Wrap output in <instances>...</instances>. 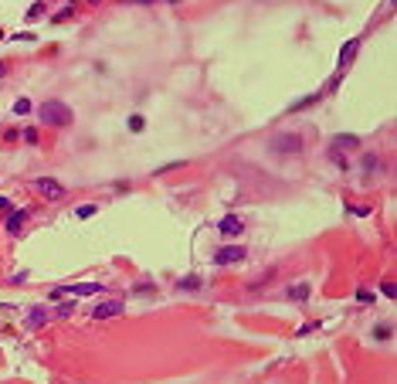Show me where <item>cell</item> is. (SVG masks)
I'll return each instance as SVG.
<instances>
[{
	"label": "cell",
	"mask_w": 397,
	"mask_h": 384,
	"mask_svg": "<svg viewBox=\"0 0 397 384\" xmlns=\"http://www.w3.org/2000/svg\"><path fill=\"white\" fill-rule=\"evenodd\" d=\"M38 116H41V123H44V126H68V123H72V109H68L65 102H58V99L41 102Z\"/></svg>",
	"instance_id": "1"
},
{
	"label": "cell",
	"mask_w": 397,
	"mask_h": 384,
	"mask_svg": "<svg viewBox=\"0 0 397 384\" xmlns=\"http://www.w3.org/2000/svg\"><path fill=\"white\" fill-rule=\"evenodd\" d=\"M102 292V282H75V286H61L51 292V299L58 296H99Z\"/></svg>",
	"instance_id": "2"
},
{
	"label": "cell",
	"mask_w": 397,
	"mask_h": 384,
	"mask_svg": "<svg viewBox=\"0 0 397 384\" xmlns=\"http://www.w3.org/2000/svg\"><path fill=\"white\" fill-rule=\"evenodd\" d=\"M34 187H38V194L44 197V201H61V197H65V187L58 184L55 177H41Z\"/></svg>",
	"instance_id": "3"
},
{
	"label": "cell",
	"mask_w": 397,
	"mask_h": 384,
	"mask_svg": "<svg viewBox=\"0 0 397 384\" xmlns=\"http://www.w3.org/2000/svg\"><path fill=\"white\" fill-rule=\"evenodd\" d=\"M272 150H275V153H299V150H302V139L296 133L275 136V139H272Z\"/></svg>",
	"instance_id": "4"
},
{
	"label": "cell",
	"mask_w": 397,
	"mask_h": 384,
	"mask_svg": "<svg viewBox=\"0 0 397 384\" xmlns=\"http://www.w3.org/2000/svg\"><path fill=\"white\" fill-rule=\"evenodd\" d=\"M119 313H122V303H119V299H105V303H99V306L92 309V320H112Z\"/></svg>",
	"instance_id": "5"
},
{
	"label": "cell",
	"mask_w": 397,
	"mask_h": 384,
	"mask_svg": "<svg viewBox=\"0 0 397 384\" xmlns=\"http://www.w3.org/2000/svg\"><path fill=\"white\" fill-rule=\"evenodd\" d=\"M241 258H245V249H241V245L221 249L217 255H214V262H217V265H231V262H241Z\"/></svg>",
	"instance_id": "6"
},
{
	"label": "cell",
	"mask_w": 397,
	"mask_h": 384,
	"mask_svg": "<svg viewBox=\"0 0 397 384\" xmlns=\"http://www.w3.org/2000/svg\"><path fill=\"white\" fill-rule=\"evenodd\" d=\"M24 221H27V208H20V211H10L7 214V221H3V228L10 231V235H17L24 228Z\"/></svg>",
	"instance_id": "7"
},
{
	"label": "cell",
	"mask_w": 397,
	"mask_h": 384,
	"mask_svg": "<svg viewBox=\"0 0 397 384\" xmlns=\"http://www.w3.org/2000/svg\"><path fill=\"white\" fill-rule=\"evenodd\" d=\"M241 228H245V225H241V218H234V214H227L224 221H217V231H221V235H241Z\"/></svg>",
	"instance_id": "8"
},
{
	"label": "cell",
	"mask_w": 397,
	"mask_h": 384,
	"mask_svg": "<svg viewBox=\"0 0 397 384\" xmlns=\"http://www.w3.org/2000/svg\"><path fill=\"white\" fill-rule=\"evenodd\" d=\"M357 51H360V41H357V38L346 41V44L340 48V68H346V65L353 61V55H357Z\"/></svg>",
	"instance_id": "9"
},
{
	"label": "cell",
	"mask_w": 397,
	"mask_h": 384,
	"mask_svg": "<svg viewBox=\"0 0 397 384\" xmlns=\"http://www.w3.org/2000/svg\"><path fill=\"white\" fill-rule=\"evenodd\" d=\"M44 323H48V313H44L41 306H34L31 313H27V330H41Z\"/></svg>",
	"instance_id": "10"
},
{
	"label": "cell",
	"mask_w": 397,
	"mask_h": 384,
	"mask_svg": "<svg viewBox=\"0 0 397 384\" xmlns=\"http://www.w3.org/2000/svg\"><path fill=\"white\" fill-rule=\"evenodd\" d=\"M200 282H204L200 275H187V279H180V282H177V289H200Z\"/></svg>",
	"instance_id": "11"
},
{
	"label": "cell",
	"mask_w": 397,
	"mask_h": 384,
	"mask_svg": "<svg viewBox=\"0 0 397 384\" xmlns=\"http://www.w3.org/2000/svg\"><path fill=\"white\" fill-rule=\"evenodd\" d=\"M340 146H343V150L357 146V136H353V133H343V136H336V150H340Z\"/></svg>",
	"instance_id": "12"
},
{
	"label": "cell",
	"mask_w": 397,
	"mask_h": 384,
	"mask_svg": "<svg viewBox=\"0 0 397 384\" xmlns=\"http://www.w3.org/2000/svg\"><path fill=\"white\" fill-rule=\"evenodd\" d=\"M31 109H34V106H31V99H17V102H14V116H27Z\"/></svg>",
	"instance_id": "13"
},
{
	"label": "cell",
	"mask_w": 397,
	"mask_h": 384,
	"mask_svg": "<svg viewBox=\"0 0 397 384\" xmlns=\"http://www.w3.org/2000/svg\"><path fill=\"white\" fill-rule=\"evenodd\" d=\"M289 296L302 303V299H309V286H305V282H302V286H292V289H289Z\"/></svg>",
	"instance_id": "14"
},
{
	"label": "cell",
	"mask_w": 397,
	"mask_h": 384,
	"mask_svg": "<svg viewBox=\"0 0 397 384\" xmlns=\"http://www.w3.org/2000/svg\"><path fill=\"white\" fill-rule=\"evenodd\" d=\"M92 214H95V204H82L75 211V218H92Z\"/></svg>",
	"instance_id": "15"
},
{
	"label": "cell",
	"mask_w": 397,
	"mask_h": 384,
	"mask_svg": "<svg viewBox=\"0 0 397 384\" xmlns=\"http://www.w3.org/2000/svg\"><path fill=\"white\" fill-rule=\"evenodd\" d=\"M380 289H384V296H387V299H397V286H394V282H384Z\"/></svg>",
	"instance_id": "16"
},
{
	"label": "cell",
	"mask_w": 397,
	"mask_h": 384,
	"mask_svg": "<svg viewBox=\"0 0 397 384\" xmlns=\"http://www.w3.org/2000/svg\"><path fill=\"white\" fill-rule=\"evenodd\" d=\"M24 139H27V143H38V129H34V126H27V129H24Z\"/></svg>",
	"instance_id": "17"
},
{
	"label": "cell",
	"mask_w": 397,
	"mask_h": 384,
	"mask_svg": "<svg viewBox=\"0 0 397 384\" xmlns=\"http://www.w3.org/2000/svg\"><path fill=\"white\" fill-rule=\"evenodd\" d=\"M41 14H44V3H34V7H31V10H27V20L41 17Z\"/></svg>",
	"instance_id": "18"
},
{
	"label": "cell",
	"mask_w": 397,
	"mask_h": 384,
	"mask_svg": "<svg viewBox=\"0 0 397 384\" xmlns=\"http://www.w3.org/2000/svg\"><path fill=\"white\" fill-rule=\"evenodd\" d=\"M129 129H132V133H139V129H143V116H132V119H129Z\"/></svg>",
	"instance_id": "19"
},
{
	"label": "cell",
	"mask_w": 397,
	"mask_h": 384,
	"mask_svg": "<svg viewBox=\"0 0 397 384\" xmlns=\"http://www.w3.org/2000/svg\"><path fill=\"white\" fill-rule=\"evenodd\" d=\"M75 313V303H65V306H58V316H72Z\"/></svg>",
	"instance_id": "20"
},
{
	"label": "cell",
	"mask_w": 397,
	"mask_h": 384,
	"mask_svg": "<svg viewBox=\"0 0 397 384\" xmlns=\"http://www.w3.org/2000/svg\"><path fill=\"white\" fill-rule=\"evenodd\" d=\"M357 299H360V303H374V292H367V289H360V292H357Z\"/></svg>",
	"instance_id": "21"
},
{
	"label": "cell",
	"mask_w": 397,
	"mask_h": 384,
	"mask_svg": "<svg viewBox=\"0 0 397 384\" xmlns=\"http://www.w3.org/2000/svg\"><path fill=\"white\" fill-rule=\"evenodd\" d=\"M7 208H10V201H7V197H0V211H7Z\"/></svg>",
	"instance_id": "22"
},
{
	"label": "cell",
	"mask_w": 397,
	"mask_h": 384,
	"mask_svg": "<svg viewBox=\"0 0 397 384\" xmlns=\"http://www.w3.org/2000/svg\"><path fill=\"white\" fill-rule=\"evenodd\" d=\"M122 3H153V0H122Z\"/></svg>",
	"instance_id": "23"
},
{
	"label": "cell",
	"mask_w": 397,
	"mask_h": 384,
	"mask_svg": "<svg viewBox=\"0 0 397 384\" xmlns=\"http://www.w3.org/2000/svg\"><path fill=\"white\" fill-rule=\"evenodd\" d=\"M3 72H7V68H3V61H0V75H3Z\"/></svg>",
	"instance_id": "24"
},
{
	"label": "cell",
	"mask_w": 397,
	"mask_h": 384,
	"mask_svg": "<svg viewBox=\"0 0 397 384\" xmlns=\"http://www.w3.org/2000/svg\"><path fill=\"white\" fill-rule=\"evenodd\" d=\"M0 38H3V31H0Z\"/></svg>",
	"instance_id": "25"
}]
</instances>
